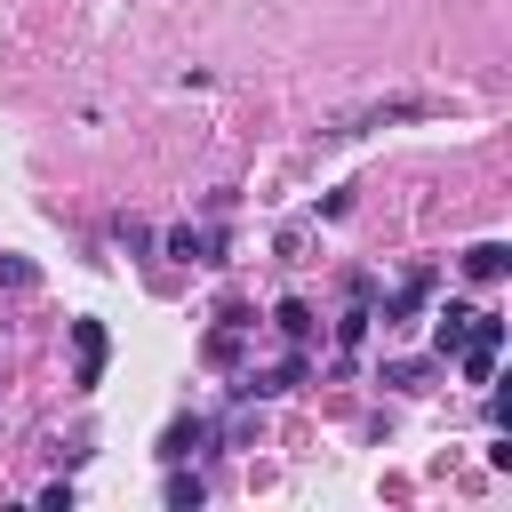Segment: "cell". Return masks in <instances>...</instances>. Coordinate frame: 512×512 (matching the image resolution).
Segmentation results:
<instances>
[{"label": "cell", "instance_id": "obj_3", "mask_svg": "<svg viewBox=\"0 0 512 512\" xmlns=\"http://www.w3.org/2000/svg\"><path fill=\"white\" fill-rule=\"evenodd\" d=\"M208 440H216V424H208V416H176V424L160 432V464H184V456H200Z\"/></svg>", "mask_w": 512, "mask_h": 512}, {"label": "cell", "instance_id": "obj_1", "mask_svg": "<svg viewBox=\"0 0 512 512\" xmlns=\"http://www.w3.org/2000/svg\"><path fill=\"white\" fill-rule=\"evenodd\" d=\"M496 352H504V320H496V312H472V328H464V344H456L464 384H496Z\"/></svg>", "mask_w": 512, "mask_h": 512}, {"label": "cell", "instance_id": "obj_9", "mask_svg": "<svg viewBox=\"0 0 512 512\" xmlns=\"http://www.w3.org/2000/svg\"><path fill=\"white\" fill-rule=\"evenodd\" d=\"M168 256H184V264H208V232L176 224V232H168Z\"/></svg>", "mask_w": 512, "mask_h": 512}, {"label": "cell", "instance_id": "obj_8", "mask_svg": "<svg viewBox=\"0 0 512 512\" xmlns=\"http://www.w3.org/2000/svg\"><path fill=\"white\" fill-rule=\"evenodd\" d=\"M240 336H248V328H240V320H224V328H208V344H200V352H208L216 368H232V360H240Z\"/></svg>", "mask_w": 512, "mask_h": 512}, {"label": "cell", "instance_id": "obj_7", "mask_svg": "<svg viewBox=\"0 0 512 512\" xmlns=\"http://www.w3.org/2000/svg\"><path fill=\"white\" fill-rule=\"evenodd\" d=\"M272 328H280L288 344H312V304H296V296H288V304L272 312Z\"/></svg>", "mask_w": 512, "mask_h": 512}, {"label": "cell", "instance_id": "obj_6", "mask_svg": "<svg viewBox=\"0 0 512 512\" xmlns=\"http://www.w3.org/2000/svg\"><path fill=\"white\" fill-rule=\"evenodd\" d=\"M464 328H472V304H448V312H440V328H432V344H440V360H456V344H464Z\"/></svg>", "mask_w": 512, "mask_h": 512}, {"label": "cell", "instance_id": "obj_5", "mask_svg": "<svg viewBox=\"0 0 512 512\" xmlns=\"http://www.w3.org/2000/svg\"><path fill=\"white\" fill-rule=\"evenodd\" d=\"M512 272V248L504 240H480V248H464V280H480V288H496Z\"/></svg>", "mask_w": 512, "mask_h": 512}, {"label": "cell", "instance_id": "obj_10", "mask_svg": "<svg viewBox=\"0 0 512 512\" xmlns=\"http://www.w3.org/2000/svg\"><path fill=\"white\" fill-rule=\"evenodd\" d=\"M200 496H208V488H200V480H192V472H168V504H176V512H192V504H200Z\"/></svg>", "mask_w": 512, "mask_h": 512}, {"label": "cell", "instance_id": "obj_2", "mask_svg": "<svg viewBox=\"0 0 512 512\" xmlns=\"http://www.w3.org/2000/svg\"><path fill=\"white\" fill-rule=\"evenodd\" d=\"M104 360H112L104 320H72V384H80V392H96V384H104Z\"/></svg>", "mask_w": 512, "mask_h": 512}, {"label": "cell", "instance_id": "obj_4", "mask_svg": "<svg viewBox=\"0 0 512 512\" xmlns=\"http://www.w3.org/2000/svg\"><path fill=\"white\" fill-rule=\"evenodd\" d=\"M424 296H432V264H416V272H408V280H400V288L384 296V328H400V320H416V304H424Z\"/></svg>", "mask_w": 512, "mask_h": 512}, {"label": "cell", "instance_id": "obj_11", "mask_svg": "<svg viewBox=\"0 0 512 512\" xmlns=\"http://www.w3.org/2000/svg\"><path fill=\"white\" fill-rule=\"evenodd\" d=\"M0 280H8V288H32V280H40V272H32V264H24V256H0Z\"/></svg>", "mask_w": 512, "mask_h": 512}]
</instances>
